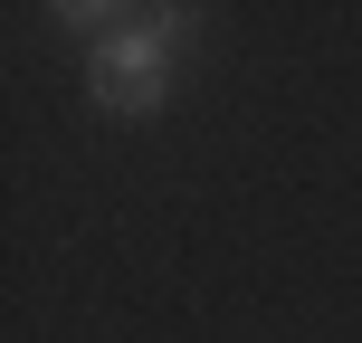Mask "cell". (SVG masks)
Segmentation results:
<instances>
[{"instance_id": "1", "label": "cell", "mask_w": 362, "mask_h": 343, "mask_svg": "<svg viewBox=\"0 0 362 343\" xmlns=\"http://www.w3.org/2000/svg\"><path fill=\"white\" fill-rule=\"evenodd\" d=\"M181 19H191V10H153L144 29H124V38L95 48L86 86H95L105 115H163L172 105V38H181Z\"/></svg>"}]
</instances>
